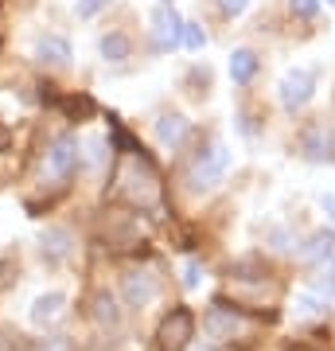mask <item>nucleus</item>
<instances>
[{
    "label": "nucleus",
    "instance_id": "nucleus-1",
    "mask_svg": "<svg viewBox=\"0 0 335 351\" xmlns=\"http://www.w3.org/2000/svg\"><path fill=\"white\" fill-rule=\"evenodd\" d=\"M113 195L129 207H137V211H149L160 203V176L152 168L149 160H140V156H125L117 164V176H113Z\"/></svg>",
    "mask_w": 335,
    "mask_h": 351
},
{
    "label": "nucleus",
    "instance_id": "nucleus-2",
    "mask_svg": "<svg viewBox=\"0 0 335 351\" xmlns=\"http://www.w3.org/2000/svg\"><path fill=\"white\" fill-rule=\"evenodd\" d=\"M78 160H82V152H78V141L71 137V133H62V137H55V141L47 145V156H43V172H47V180H55V184H66V180L78 172Z\"/></svg>",
    "mask_w": 335,
    "mask_h": 351
},
{
    "label": "nucleus",
    "instance_id": "nucleus-3",
    "mask_svg": "<svg viewBox=\"0 0 335 351\" xmlns=\"http://www.w3.org/2000/svg\"><path fill=\"white\" fill-rule=\"evenodd\" d=\"M191 332H195V316L187 308H172V313L160 320L156 328V348L160 351H184L191 343Z\"/></svg>",
    "mask_w": 335,
    "mask_h": 351
},
{
    "label": "nucleus",
    "instance_id": "nucleus-4",
    "mask_svg": "<svg viewBox=\"0 0 335 351\" xmlns=\"http://www.w3.org/2000/svg\"><path fill=\"white\" fill-rule=\"evenodd\" d=\"M226 164H230V152L223 149V145H211V152L203 149L199 152V160H195V168H191V188L195 191H207V188H214L219 184V176L226 172Z\"/></svg>",
    "mask_w": 335,
    "mask_h": 351
},
{
    "label": "nucleus",
    "instance_id": "nucleus-5",
    "mask_svg": "<svg viewBox=\"0 0 335 351\" xmlns=\"http://www.w3.org/2000/svg\"><path fill=\"white\" fill-rule=\"evenodd\" d=\"M152 43H156V51H175L184 43V20L168 4H160L152 12Z\"/></svg>",
    "mask_w": 335,
    "mask_h": 351
},
{
    "label": "nucleus",
    "instance_id": "nucleus-6",
    "mask_svg": "<svg viewBox=\"0 0 335 351\" xmlns=\"http://www.w3.org/2000/svg\"><path fill=\"white\" fill-rule=\"evenodd\" d=\"M156 293H160V285H156V277L149 274V269H129V274L121 277V297L133 308H145V304L156 301Z\"/></svg>",
    "mask_w": 335,
    "mask_h": 351
},
{
    "label": "nucleus",
    "instance_id": "nucleus-7",
    "mask_svg": "<svg viewBox=\"0 0 335 351\" xmlns=\"http://www.w3.org/2000/svg\"><path fill=\"white\" fill-rule=\"evenodd\" d=\"M36 59H39V66L66 71V66H71V59H75V51H71L66 36H51V32H43V36L36 39Z\"/></svg>",
    "mask_w": 335,
    "mask_h": 351
},
{
    "label": "nucleus",
    "instance_id": "nucleus-8",
    "mask_svg": "<svg viewBox=\"0 0 335 351\" xmlns=\"http://www.w3.org/2000/svg\"><path fill=\"white\" fill-rule=\"evenodd\" d=\"M39 254H43V262L62 265L71 254H75V234H71L66 226H51V230L39 234Z\"/></svg>",
    "mask_w": 335,
    "mask_h": 351
},
{
    "label": "nucleus",
    "instance_id": "nucleus-9",
    "mask_svg": "<svg viewBox=\"0 0 335 351\" xmlns=\"http://www.w3.org/2000/svg\"><path fill=\"white\" fill-rule=\"evenodd\" d=\"M300 152L308 156V160L323 164V160H335V133L327 125H312L304 129V137H300Z\"/></svg>",
    "mask_w": 335,
    "mask_h": 351
},
{
    "label": "nucleus",
    "instance_id": "nucleus-10",
    "mask_svg": "<svg viewBox=\"0 0 335 351\" xmlns=\"http://www.w3.org/2000/svg\"><path fill=\"white\" fill-rule=\"evenodd\" d=\"M308 98H312V75L308 71H293V75L281 82V101H285V110H300Z\"/></svg>",
    "mask_w": 335,
    "mask_h": 351
},
{
    "label": "nucleus",
    "instance_id": "nucleus-11",
    "mask_svg": "<svg viewBox=\"0 0 335 351\" xmlns=\"http://www.w3.org/2000/svg\"><path fill=\"white\" fill-rule=\"evenodd\" d=\"M62 304H66L62 293H43V297H36V304H32V324H36V328H51L62 316Z\"/></svg>",
    "mask_w": 335,
    "mask_h": 351
},
{
    "label": "nucleus",
    "instance_id": "nucleus-12",
    "mask_svg": "<svg viewBox=\"0 0 335 351\" xmlns=\"http://www.w3.org/2000/svg\"><path fill=\"white\" fill-rule=\"evenodd\" d=\"M156 137H160V145L175 149V145L187 137V117L184 113H160V117H156Z\"/></svg>",
    "mask_w": 335,
    "mask_h": 351
},
{
    "label": "nucleus",
    "instance_id": "nucleus-13",
    "mask_svg": "<svg viewBox=\"0 0 335 351\" xmlns=\"http://www.w3.org/2000/svg\"><path fill=\"white\" fill-rule=\"evenodd\" d=\"M98 51H101L106 63H125V59L133 55V39L125 36V32H106L101 43H98Z\"/></svg>",
    "mask_w": 335,
    "mask_h": 351
},
{
    "label": "nucleus",
    "instance_id": "nucleus-14",
    "mask_svg": "<svg viewBox=\"0 0 335 351\" xmlns=\"http://www.w3.org/2000/svg\"><path fill=\"white\" fill-rule=\"evenodd\" d=\"M90 316H94L101 328H117V324H121V308H117V301H113V293H94V301H90Z\"/></svg>",
    "mask_w": 335,
    "mask_h": 351
},
{
    "label": "nucleus",
    "instance_id": "nucleus-15",
    "mask_svg": "<svg viewBox=\"0 0 335 351\" xmlns=\"http://www.w3.org/2000/svg\"><path fill=\"white\" fill-rule=\"evenodd\" d=\"M207 332H211L214 339H230V336H238V313H226L223 304H214L211 316H207Z\"/></svg>",
    "mask_w": 335,
    "mask_h": 351
},
{
    "label": "nucleus",
    "instance_id": "nucleus-16",
    "mask_svg": "<svg viewBox=\"0 0 335 351\" xmlns=\"http://www.w3.org/2000/svg\"><path fill=\"white\" fill-rule=\"evenodd\" d=\"M258 66H261L258 55H253L249 47H242V51H234V55H230V75H234V82H242V86H246V82H253Z\"/></svg>",
    "mask_w": 335,
    "mask_h": 351
},
{
    "label": "nucleus",
    "instance_id": "nucleus-17",
    "mask_svg": "<svg viewBox=\"0 0 335 351\" xmlns=\"http://www.w3.org/2000/svg\"><path fill=\"white\" fill-rule=\"evenodd\" d=\"M332 246H335V234H332V230H320V234H312V242L304 246V258H308V262H312V258H323Z\"/></svg>",
    "mask_w": 335,
    "mask_h": 351
},
{
    "label": "nucleus",
    "instance_id": "nucleus-18",
    "mask_svg": "<svg viewBox=\"0 0 335 351\" xmlns=\"http://www.w3.org/2000/svg\"><path fill=\"white\" fill-rule=\"evenodd\" d=\"M230 274H234V281H261V277H265V265H261L258 258H246V262H238Z\"/></svg>",
    "mask_w": 335,
    "mask_h": 351
},
{
    "label": "nucleus",
    "instance_id": "nucleus-19",
    "mask_svg": "<svg viewBox=\"0 0 335 351\" xmlns=\"http://www.w3.org/2000/svg\"><path fill=\"white\" fill-rule=\"evenodd\" d=\"M62 110L71 113V121H78V117H90V113H94V101L82 98V94H75V98H66V101H62Z\"/></svg>",
    "mask_w": 335,
    "mask_h": 351
},
{
    "label": "nucleus",
    "instance_id": "nucleus-20",
    "mask_svg": "<svg viewBox=\"0 0 335 351\" xmlns=\"http://www.w3.org/2000/svg\"><path fill=\"white\" fill-rule=\"evenodd\" d=\"M106 4H110V0H78L75 12H78V20H90V16H98Z\"/></svg>",
    "mask_w": 335,
    "mask_h": 351
},
{
    "label": "nucleus",
    "instance_id": "nucleus-21",
    "mask_svg": "<svg viewBox=\"0 0 335 351\" xmlns=\"http://www.w3.org/2000/svg\"><path fill=\"white\" fill-rule=\"evenodd\" d=\"M246 4H249V0H219V8H223L226 20H234L238 12H246Z\"/></svg>",
    "mask_w": 335,
    "mask_h": 351
},
{
    "label": "nucleus",
    "instance_id": "nucleus-22",
    "mask_svg": "<svg viewBox=\"0 0 335 351\" xmlns=\"http://www.w3.org/2000/svg\"><path fill=\"white\" fill-rule=\"evenodd\" d=\"M184 43H187V47H203V27H199V24H184Z\"/></svg>",
    "mask_w": 335,
    "mask_h": 351
},
{
    "label": "nucleus",
    "instance_id": "nucleus-23",
    "mask_svg": "<svg viewBox=\"0 0 335 351\" xmlns=\"http://www.w3.org/2000/svg\"><path fill=\"white\" fill-rule=\"evenodd\" d=\"M293 12L304 16V20H312V16L320 12V4H316V0H293Z\"/></svg>",
    "mask_w": 335,
    "mask_h": 351
},
{
    "label": "nucleus",
    "instance_id": "nucleus-24",
    "mask_svg": "<svg viewBox=\"0 0 335 351\" xmlns=\"http://www.w3.org/2000/svg\"><path fill=\"white\" fill-rule=\"evenodd\" d=\"M184 285H187V289H195V285H199V265H187V274H184Z\"/></svg>",
    "mask_w": 335,
    "mask_h": 351
},
{
    "label": "nucleus",
    "instance_id": "nucleus-25",
    "mask_svg": "<svg viewBox=\"0 0 335 351\" xmlns=\"http://www.w3.org/2000/svg\"><path fill=\"white\" fill-rule=\"evenodd\" d=\"M323 289H327V293L335 297V262L327 265V274H323Z\"/></svg>",
    "mask_w": 335,
    "mask_h": 351
},
{
    "label": "nucleus",
    "instance_id": "nucleus-26",
    "mask_svg": "<svg viewBox=\"0 0 335 351\" xmlns=\"http://www.w3.org/2000/svg\"><path fill=\"white\" fill-rule=\"evenodd\" d=\"M285 351H316V348H308V343H288Z\"/></svg>",
    "mask_w": 335,
    "mask_h": 351
},
{
    "label": "nucleus",
    "instance_id": "nucleus-27",
    "mask_svg": "<svg viewBox=\"0 0 335 351\" xmlns=\"http://www.w3.org/2000/svg\"><path fill=\"white\" fill-rule=\"evenodd\" d=\"M16 4H20V8H36L39 0H16Z\"/></svg>",
    "mask_w": 335,
    "mask_h": 351
},
{
    "label": "nucleus",
    "instance_id": "nucleus-28",
    "mask_svg": "<svg viewBox=\"0 0 335 351\" xmlns=\"http://www.w3.org/2000/svg\"><path fill=\"white\" fill-rule=\"evenodd\" d=\"M323 207H327V211L335 215V199H332V195H327V199H323Z\"/></svg>",
    "mask_w": 335,
    "mask_h": 351
},
{
    "label": "nucleus",
    "instance_id": "nucleus-29",
    "mask_svg": "<svg viewBox=\"0 0 335 351\" xmlns=\"http://www.w3.org/2000/svg\"><path fill=\"white\" fill-rule=\"evenodd\" d=\"M164 4H168V0H164Z\"/></svg>",
    "mask_w": 335,
    "mask_h": 351
}]
</instances>
